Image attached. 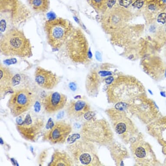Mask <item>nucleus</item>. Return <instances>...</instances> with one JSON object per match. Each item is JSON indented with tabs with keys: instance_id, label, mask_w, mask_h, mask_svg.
Segmentation results:
<instances>
[{
	"instance_id": "f257e3e1",
	"label": "nucleus",
	"mask_w": 166,
	"mask_h": 166,
	"mask_svg": "<svg viewBox=\"0 0 166 166\" xmlns=\"http://www.w3.org/2000/svg\"><path fill=\"white\" fill-rule=\"evenodd\" d=\"M146 94L141 83L135 77L128 75L117 77L107 90L108 101L116 105H127Z\"/></svg>"
},
{
	"instance_id": "f03ea898",
	"label": "nucleus",
	"mask_w": 166,
	"mask_h": 166,
	"mask_svg": "<svg viewBox=\"0 0 166 166\" xmlns=\"http://www.w3.org/2000/svg\"><path fill=\"white\" fill-rule=\"evenodd\" d=\"M0 50L6 56L29 57L32 55L30 41L22 31L16 27L8 29L1 37Z\"/></svg>"
},
{
	"instance_id": "7ed1b4c3",
	"label": "nucleus",
	"mask_w": 166,
	"mask_h": 166,
	"mask_svg": "<svg viewBox=\"0 0 166 166\" xmlns=\"http://www.w3.org/2000/svg\"><path fill=\"white\" fill-rule=\"evenodd\" d=\"M0 11L1 31L7 25L15 27L31 17L30 10L20 0H0Z\"/></svg>"
},
{
	"instance_id": "20e7f679",
	"label": "nucleus",
	"mask_w": 166,
	"mask_h": 166,
	"mask_svg": "<svg viewBox=\"0 0 166 166\" xmlns=\"http://www.w3.org/2000/svg\"><path fill=\"white\" fill-rule=\"evenodd\" d=\"M106 112L112 127L123 142L131 143L137 137L138 129L125 110L115 107L109 108Z\"/></svg>"
},
{
	"instance_id": "39448f33",
	"label": "nucleus",
	"mask_w": 166,
	"mask_h": 166,
	"mask_svg": "<svg viewBox=\"0 0 166 166\" xmlns=\"http://www.w3.org/2000/svg\"><path fill=\"white\" fill-rule=\"evenodd\" d=\"M82 138L95 143L107 145L112 143L113 134L110 124L103 119L85 122L80 132Z\"/></svg>"
},
{
	"instance_id": "423d86ee",
	"label": "nucleus",
	"mask_w": 166,
	"mask_h": 166,
	"mask_svg": "<svg viewBox=\"0 0 166 166\" xmlns=\"http://www.w3.org/2000/svg\"><path fill=\"white\" fill-rule=\"evenodd\" d=\"M67 150L76 166L102 165L95 144L84 138L68 146Z\"/></svg>"
},
{
	"instance_id": "0eeeda50",
	"label": "nucleus",
	"mask_w": 166,
	"mask_h": 166,
	"mask_svg": "<svg viewBox=\"0 0 166 166\" xmlns=\"http://www.w3.org/2000/svg\"><path fill=\"white\" fill-rule=\"evenodd\" d=\"M66 51L69 59L74 63L86 64L91 57L87 39L82 30L74 28L65 42Z\"/></svg>"
},
{
	"instance_id": "6e6552de",
	"label": "nucleus",
	"mask_w": 166,
	"mask_h": 166,
	"mask_svg": "<svg viewBox=\"0 0 166 166\" xmlns=\"http://www.w3.org/2000/svg\"><path fill=\"white\" fill-rule=\"evenodd\" d=\"M71 23L61 17L47 20L45 29L47 42L53 49H59L66 42L74 30Z\"/></svg>"
},
{
	"instance_id": "1a4fd4ad",
	"label": "nucleus",
	"mask_w": 166,
	"mask_h": 166,
	"mask_svg": "<svg viewBox=\"0 0 166 166\" xmlns=\"http://www.w3.org/2000/svg\"><path fill=\"white\" fill-rule=\"evenodd\" d=\"M45 126L44 118L32 112L25 116H19L16 119L17 131L24 139L29 141H36Z\"/></svg>"
},
{
	"instance_id": "9d476101",
	"label": "nucleus",
	"mask_w": 166,
	"mask_h": 166,
	"mask_svg": "<svg viewBox=\"0 0 166 166\" xmlns=\"http://www.w3.org/2000/svg\"><path fill=\"white\" fill-rule=\"evenodd\" d=\"M127 110L142 122L149 124L156 120L159 116V110L154 102L146 95L141 96L129 105H124Z\"/></svg>"
},
{
	"instance_id": "9b49d317",
	"label": "nucleus",
	"mask_w": 166,
	"mask_h": 166,
	"mask_svg": "<svg viewBox=\"0 0 166 166\" xmlns=\"http://www.w3.org/2000/svg\"><path fill=\"white\" fill-rule=\"evenodd\" d=\"M37 96L28 88L16 90L9 98L7 106L11 115L17 117L28 111L36 102Z\"/></svg>"
},
{
	"instance_id": "f8f14e48",
	"label": "nucleus",
	"mask_w": 166,
	"mask_h": 166,
	"mask_svg": "<svg viewBox=\"0 0 166 166\" xmlns=\"http://www.w3.org/2000/svg\"><path fill=\"white\" fill-rule=\"evenodd\" d=\"M131 150L137 164L142 166H154L157 164V159L151 146L141 135L139 134L131 143Z\"/></svg>"
},
{
	"instance_id": "ddd939ff",
	"label": "nucleus",
	"mask_w": 166,
	"mask_h": 166,
	"mask_svg": "<svg viewBox=\"0 0 166 166\" xmlns=\"http://www.w3.org/2000/svg\"><path fill=\"white\" fill-rule=\"evenodd\" d=\"M72 131V127L70 123L65 121H57L45 133L43 139L52 144H61L65 142Z\"/></svg>"
},
{
	"instance_id": "4468645a",
	"label": "nucleus",
	"mask_w": 166,
	"mask_h": 166,
	"mask_svg": "<svg viewBox=\"0 0 166 166\" xmlns=\"http://www.w3.org/2000/svg\"><path fill=\"white\" fill-rule=\"evenodd\" d=\"M66 113L69 118L76 120L85 118L89 121L94 119L95 115L90 105L81 100H71L67 107Z\"/></svg>"
},
{
	"instance_id": "2eb2a0df",
	"label": "nucleus",
	"mask_w": 166,
	"mask_h": 166,
	"mask_svg": "<svg viewBox=\"0 0 166 166\" xmlns=\"http://www.w3.org/2000/svg\"><path fill=\"white\" fill-rule=\"evenodd\" d=\"M35 81L39 86L46 90H52L59 84L61 78L51 71L37 67L35 73Z\"/></svg>"
},
{
	"instance_id": "dca6fc26",
	"label": "nucleus",
	"mask_w": 166,
	"mask_h": 166,
	"mask_svg": "<svg viewBox=\"0 0 166 166\" xmlns=\"http://www.w3.org/2000/svg\"><path fill=\"white\" fill-rule=\"evenodd\" d=\"M67 99L65 95L56 92L44 97L41 100V103L47 113H54L65 107Z\"/></svg>"
},
{
	"instance_id": "f3484780",
	"label": "nucleus",
	"mask_w": 166,
	"mask_h": 166,
	"mask_svg": "<svg viewBox=\"0 0 166 166\" xmlns=\"http://www.w3.org/2000/svg\"><path fill=\"white\" fill-rule=\"evenodd\" d=\"M148 133L157 140L166 153V117L157 118L149 123Z\"/></svg>"
},
{
	"instance_id": "a211bd4d",
	"label": "nucleus",
	"mask_w": 166,
	"mask_h": 166,
	"mask_svg": "<svg viewBox=\"0 0 166 166\" xmlns=\"http://www.w3.org/2000/svg\"><path fill=\"white\" fill-rule=\"evenodd\" d=\"M103 70L93 69L90 71L86 80L85 87L89 96L95 97L98 94L101 83L102 78L105 77Z\"/></svg>"
},
{
	"instance_id": "6ab92c4d",
	"label": "nucleus",
	"mask_w": 166,
	"mask_h": 166,
	"mask_svg": "<svg viewBox=\"0 0 166 166\" xmlns=\"http://www.w3.org/2000/svg\"><path fill=\"white\" fill-rule=\"evenodd\" d=\"M0 93L1 96L6 93L13 87L15 82V77L11 70L0 65Z\"/></svg>"
},
{
	"instance_id": "aec40b11",
	"label": "nucleus",
	"mask_w": 166,
	"mask_h": 166,
	"mask_svg": "<svg viewBox=\"0 0 166 166\" xmlns=\"http://www.w3.org/2000/svg\"><path fill=\"white\" fill-rule=\"evenodd\" d=\"M145 8L147 19L151 22L154 21L160 14L164 13L166 9L163 3L160 0H148Z\"/></svg>"
},
{
	"instance_id": "412c9836",
	"label": "nucleus",
	"mask_w": 166,
	"mask_h": 166,
	"mask_svg": "<svg viewBox=\"0 0 166 166\" xmlns=\"http://www.w3.org/2000/svg\"><path fill=\"white\" fill-rule=\"evenodd\" d=\"M75 165L74 161L70 153L65 151L55 150L52 156L50 166H72Z\"/></svg>"
},
{
	"instance_id": "4be33fe9",
	"label": "nucleus",
	"mask_w": 166,
	"mask_h": 166,
	"mask_svg": "<svg viewBox=\"0 0 166 166\" xmlns=\"http://www.w3.org/2000/svg\"><path fill=\"white\" fill-rule=\"evenodd\" d=\"M27 2L30 7L37 13H46L50 8L49 0H27Z\"/></svg>"
},
{
	"instance_id": "5701e85b",
	"label": "nucleus",
	"mask_w": 166,
	"mask_h": 166,
	"mask_svg": "<svg viewBox=\"0 0 166 166\" xmlns=\"http://www.w3.org/2000/svg\"><path fill=\"white\" fill-rule=\"evenodd\" d=\"M87 1L97 12H105L107 10L108 0H87Z\"/></svg>"
},
{
	"instance_id": "b1692460",
	"label": "nucleus",
	"mask_w": 166,
	"mask_h": 166,
	"mask_svg": "<svg viewBox=\"0 0 166 166\" xmlns=\"http://www.w3.org/2000/svg\"><path fill=\"white\" fill-rule=\"evenodd\" d=\"M48 154V151L46 149H45L41 152L38 158V162L40 165H42L44 164L46 160Z\"/></svg>"
},
{
	"instance_id": "393cba45",
	"label": "nucleus",
	"mask_w": 166,
	"mask_h": 166,
	"mask_svg": "<svg viewBox=\"0 0 166 166\" xmlns=\"http://www.w3.org/2000/svg\"><path fill=\"white\" fill-rule=\"evenodd\" d=\"M119 3L122 6L127 7L132 3V0H119Z\"/></svg>"
},
{
	"instance_id": "a878e982",
	"label": "nucleus",
	"mask_w": 166,
	"mask_h": 166,
	"mask_svg": "<svg viewBox=\"0 0 166 166\" xmlns=\"http://www.w3.org/2000/svg\"><path fill=\"white\" fill-rule=\"evenodd\" d=\"M143 5V2L142 0H136L133 4V6L134 7L137 8H141L142 7Z\"/></svg>"
},
{
	"instance_id": "bb28decb",
	"label": "nucleus",
	"mask_w": 166,
	"mask_h": 166,
	"mask_svg": "<svg viewBox=\"0 0 166 166\" xmlns=\"http://www.w3.org/2000/svg\"><path fill=\"white\" fill-rule=\"evenodd\" d=\"M34 107H35V111L36 112H39L40 111V110H41V105H40V103L38 101H36L35 103V105H34Z\"/></svg>"
},
{
	"instance_id": "cd10ccee",
	"label": "nucleus",
	"mask_w": 166,
	"mask_h": 166,
	"mask_svg": "<svg viewBox=\"0 0 166 166\" xmlns=\"http://www.w3.org/2000/svg\"><path fill=\"white\" fill-rule=\"evenodd\" d=\"M69 86H70V88L72 91H75L76 89V86L75 83H71L69 85Z\"/></svg>"
},
{
	"instance_id": "c85d7f7f",
	"label": "nucleus",
	"mask_w": 166,
	"mask_h": 166,
	"mask_svg": "<svg viewBox=\"0 0 166 166\" xmlns=\"http://www.w3.org/2000/svg\"><path fill=\"white\" fill-rule=\"evenodd\" d=\"M64 115V112H60L57 115V117L58 118H61L63 117Z\"/></svg>"
},
{
	"instance_id": "c756f323",
	"label": "nucleus",
	"mask_w": 166,
	"mask_h": 166,
	"mask_svg": "<svg viewBox=\"0 0 166 166\" xmlns=\"http://www.w3.org/2000/svg\"><path fill=\"white\" fill-rule=\"evenodd\" d=\"M96 58L97 60H99V61L101 60V57L100 53H98V52H97L96 54Z\"/></svg>"
},
{
	"instance_id": "7c9ffc66",
	"label": "nucleus",
	"mask_w": 166,
	"mask_h": 166,
	"mask_svg": "<svg viewBox=\"0 0 166 166\" xmlns=\"http://www.w3.org/2000/svg\"><path fill=\"white\" fill-rule=\"evenodd\" d=\"M163 1V2H165V3H166V0H162Z\"/></svg>"
}]
</instances>
